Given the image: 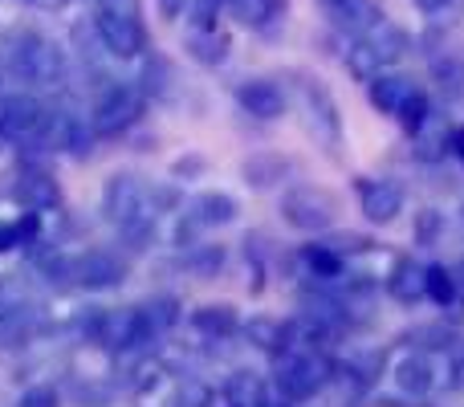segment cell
I'll use <instances>...</instances> for the list:
<instances>
[{
	"mask_svg": "<svg viewBox=\"0 0 464 407\" xmlns=\"http://www.w3.org/2000/svg\"><path fill=\"white\" fill-rule=\"evenodd\" d=\"M225 8L232 13V21L245 29H261L273 16V0H225Z\"/></svg>",
	"mask_w": 464,
	"mask_h": 407,
	"instance_id": "32",
	"label": "cell"
},
{
	"mask_svg": "<svg viewBox=\"0 0 464 407\" xmlns=\"http://www.w3.org/2000/svg\"><path fill=\"white\" fill-rule=\"evenodd\" d=\"M449 155H457V160H464V122H457V127L449 131Z\"/></svg>",
	"mask_w": 464,
	"mask_h": 407,
	"instance_id": "44",
	"label": "cell"
},
{
	"mask_svg": "<svg viewBox=\"0 0 464 407\" xmlns=\"http://www.w3.org/2000/svg\"><path fill=\"white\" fill-rule=\"evenodd\" d=\"M240 176H245L248 188H256V192H265V188H277L281 179L289 176V160L285 155H253V160H245V168H240Z\"/></svg>",
	"mask_w": 464,
	"mask_h": 407,
	"instance_id": "23",
	"label": "cell"
},
{
	"mask_svg": "<svg viewBox=\"0 0 464 407\" xmlns=\"http://www.w3.org/2000/svg\"><path fill=\"white\" fill-rule=\"evenodd\" d=\"M220 8H225V0H192V21H196V29H217Z\"/></svg>",
	"mask_w": 464,
	"mask_h": 407,
	"instance_id": "40",
	"label": "cell"
},
{
	"mask_svg": "<svg viewBox=\"0 0 464 407\" xmlns=\"http://www.w3.org/2000/svg\"><path fill=\"white\" fill-rule=\"evenodd\" d=\"M16 204L24 208V212H49V208L62 204V188H57V179L49 176V171H24L21 179H16Z\"/></svg>",
	"mask_w": 464,
	"mask_h": 407,
	"instance_id": "16",
	"label": "cell"
},
{
	"mask_svg": "<svg viewBox=\"0 0 464 407\" xmlns=\"http://www.w3.org/2000/svg\"><path fill=\"white\" fill-rule=\"evenodd\" d=\"M334 375V363L318 351H285V359L277 363V375H273V387L277 395H285L289 403L314 400L322 387Z\"/></svg>",
	"mask_w": 464,
	"mask_h": 407,
	"instance_id": "2",
	"label": "cell"
},
{
	"mask_svg": "<svg viewBox=\"0 0 464 407\" xmlns=\"http://www.w3.org/2000/svg\"><path fill=\"white\" fill-rule=\"evenodd\" d=\"M346 70H351L359 82H371V78H375V73H383V65H379V57L371 53V45H367V41L359 37V41H354V45H351V53H346Z\"/></svg>",
	"mask_w": 464,
	"mask_h": 407,
	"instance_id": "33",
	"label": "cell"
},
{
	"mask_svg": "<svg viewBox=\"0 0 464 407\" xmlns=\"http://www.w3.org/2000/svg\"><path fill=\"white\" fill-rule=\"evenodd\" d=\"M449 383L457 387V392H464V338L449 351Z\"/></svg>",
	"mask_w": 464,
	"mask_h": 407,
	"instance_id": "42",
	"label": "cell"
},
{
	"mask_svg": "<svg viewBox=\"0 0 464 407\" xmlns=\"http://www.w3.org/2000/svg\"><path fill=\"white\" fill-rule=\"evenodd\" d=\"M24 334H29V322H24L21 310H5V314H0V346H21Z\"/></svg>",
	"mask_w": 464,
	"mask_h": 407,
	"instance_id": "38",
	"label": "cell"
},
{
	"mask_svg": "<svg viewBox=\"0 0 464 407\" xmlns=\"http://www.w3.org/2000/svg\"><path fill=\"white\" fill-rule=\"evenodd\" d=\"M237 102L253 119H281L285 114V90L269 78H248L237 86Z\"/></svg>",
	"mask_w": 464,
	"mask_h": 407,
	"instance_id": "13",
	"label": "cell"
},
{
	"mask_svg": "<svg viewBox=\"0 0 464 407\" xmlns=\"http://www.w3.org/2000/svg\"><path fill=\"white\" fill-rule=\"evenodd\" d=\"M302 261H305V269H310V277H318V281H334V277H343V269H346V257L338 253L334 245H326V240H314V245H305L302 248Z\"/></svg>",
	"mask_w": 464,
	"mask_h": 407,
	"instance_id": "24",
	"label": "cell"
},
{
	"mask_svg": "<svg viewBox=\"0 0 464 407\" xmlns=\"http://www.w3.org/2000/svg\"><path fill=\"white\" fill-rule=\"evenodd\" d=\"M452 289H457V305H464V261L452 265Z\"/></svg>",
	"mask_w": 464,
	"mask_h": 407,
	"instance_id": "46",
	"label": "cell"
},
{
	"mask_svg": "<svg viewBox=\"0 0 464 407\" xmlns=\"http://www.w3.org/2000/svg\"><path fill=\"white\" fill-rule=\"evenodd\" d=\"M449 122H444V114H428V122L411 135V155H416L420 163H440L444 155H449Z\"/></svg>",
	"mask_w": 464,
	"mask_h": 407,
	"instance_id": "20",
	"label": "cell"
},
{
	"mask_svg": "<svg viewBox=\"0 0 464 407\" xmlns=\"http://www.w3.org/2000/svg\"><path fill=\"white\" fill-rule=\"evenodd\" d=\"M302 98H305V122H310V131L318 135V143H326V147L343 143V114H338L330 90L322 86V82L305 78L302 82Z\"/></svg>",
	"mask_w": 464,
	"mask_h": 407,
	"instance_id": "8",
	"label": "cell"
},
{
	"mask_svg": "<svg viewBox=\"0 0 464 407\" xmlns=\"http://www.w3.org/2000/svg\"><path fill=\"white\" fill-rule=\"evenodd\" d=\"M416 5L424 8V13H436V8H444V5H449V0H416Z\"/></svg>",
	"mask_w": 464,
	"mask_h": 407,
	"instance_id": "49",
	"label": "cell"
},
{
	"mask_svg": "<svg viewBox=\"0 0 464 407\" xmlns=\"http://www.w3.org/2000/svg\"><path fill=\"white\" fill-rule=\"evenodd\" d=\"M192 326H196V334H204V338H212V343H220V338H232L240 330V318H237V310L225 302H212V305H200V310L192 314Z\"/></svg>",
	"mask_w": 464,
	"mask_h": 407,
	"instance_id": "22",
	"label": "cell"
},
{
	"mask_svg": "<svg viewBox=\"0 0 464 407\" xmlns=\"http://www.w3.org/2000/svg\"><path fill=\"white\" fill-rule=\"evenodd\" d=\"M16 407H57V392L53 387H45V383H37V387H29V392L16 400Z\"/></svg>",
	"mask_w": 464,
	"mask_h": 407,
	"instance_id": "41",
	"label": "cell"
},
{
	"mask_svg": "<svg viewBox=\"0 0 464 407\" xmlns=\"http://www.w3.org/2000/svg\"><path fill=\"white\" fill-rule=\"evenodd\" d=\"M168 407H212V387L200 383V379H184L168 395Z\"/></svg>",
	"mask_w": 464,
	"mask_h": 407,
	"instance_id": "34",
	"label": "cell"
},
{
	"mask_svg": "<svg viewBox=\"0 0 464 407\" xmlns=\"http://www.w3.org/2000/svg\"><path fill=\"white\" fill-rule=\"evenodd\" d=\"M428 114H432V98L416 86L408 98H403V106H400V114H395V119H400V127L408 131V135H416V131L428 122Z\"/></svg>",
	"mask_w": 464,
	"mask_h": 407,
	"instance_id": "30",
	"label": "cell"
},
{
	"mask_svg": "<svg viewBox=\"0 0 464 407\" xmlns=\"http://www.w3.org/2000/svg\"><path fill=\"white\" fill-rule=\"evenodd\" d=\"M392 379H395V387H400L408 400H424V395H432V387H436L432 359H428L424 351H408L400 363H395Z\"/></svg>",
	"mask_w": 464,
	"mask_h": 407,
	"instance_id": "14",
	"label": "cell"
},
{
	"mask_svg": "<svg viewBox=\"0 0 464 407\" xmlns=\"http://www.w3.org/2000/svg\"><path fill=\"white\" fill-rule=\"evenodd\" d=\"M196 171H204V160H179L176 168H171V176H196Z\"/></svg>",
	"mask_w": 464,
	"mask_h": 407,
	"instance_id": "45",
	"label": "cell"
},
{
	"mask_svg": "<svg viewBox=\"0 0 464 407\" xmlns=\"http://www.w3.org/2000/svg\"><path fill=\"white\" fill-rule=\"evenodd\" d=\"M334 13H338V24H343L351 37H362V33L379 21V8L371 5V0H346V5L334 8Z\"/></svg>",
	"mask_w": 464,
	"mask_h": 407,
	"instance_id": "29",
	"label": "cell"
},
{
	"mask_svg": "<svg viewBox=\"0 0 464 407\" xmlns=\"http://www.w3.org/2000/svg\"><path fill=\"white\" fill-rule=\"evenodd\" d=\"M460 212H464V204H460Z\"/></svg>",
	"mask_w": 464,
	"mask_h": 407,
	"instance_id": "52",
	"label": "cell"
},
{
	"mask_svg": "<svg viewBox=\"0 0 464 407\" xmlns=\"http://www.w3.org/2000/svg\"><path fill=\"white\" fill-rule=\"evenodd\" d=\"M90 135H94V127H82L73 114L65 111H41L37 127H33L29 135V147H37V151H70V155H86L90 151Z\"/></svg>",
	"mask_w": 464,
	"mask_h": 407,
	"instance_id": "5",
	"label": "cell"
},
{
	"mask_svg": "<svg viewBox=\"0 0 464 407\" xmlns=\"http://www.w3.org/2000/svg\"><path fill=\"white\" fill-rule=\"evenodd\" d=\"M98 13H114V16H139V0H98Z\"/></svg>",
	"mask_w": 464,
	"mask_h": 407,
	"instance_id": "43",
	"label": "cell"
},
{
	"mask_svg": "<svg viewBox=\"0 0 464 407\" xmlns=\"http://www.w3.org/2000/svg\"><path fill=\"white\" fill-rule=\"evenodd\" d=\"M424 289H428V302H436L440 310L457 305V289H452V265H424Z\"/></svg>",
	"mask_w": 464,
	"mask_h": 407,
	"instance_id": "28",
	"label": "cell"
},
{
	"mask_svg": "<svg viewBox=\"0 0 464 407\" xmlns=\"http://www.w3.org/2000/svg\"><path fill=\"white\" fill-rule=\"evenodd\" d=\"M281 216H285V224L297 232H326V228H334V220H338V200L326 188L302 184L281 196Z\"/></svg>",
	"mask_w": 464,
	"mask_h": 407,
	"instance_id": "3",
	"label": "cell"
},
{
	"mask_svg": "<svg viewBox=\"0 0 464 407\" xmlns=\"http://www.w3.org/2000/svg\"><path fill=\"white\" fill-rule=\"evenodd\" d=\"M143 212H151L147 208V188L139 184L135 176H111L106 179V188H102V216L114 224V228H122V224H130L135 216H143Z\"/></svg>",
	"mask_w": 464,
	"mask_h": 407,
	"instance_id": "7",
	"label": "cell"
},
{
	"mask_svg": "<svg viewBox=\"0 0 464 407\" xmlns=\"http://www.w3.org/2000/svg\"><path fill=\"white\" fill-rule=\"evenodd\" d=\"M143 326H147V334H163L168 326H176V318H179V305H176V297H155V302H147L143 310Z\"/></svg>",
	"mask_w": 464,
	"mask_h": 407,
	"instance_id": "31",
	"label": "cell"
},
{
	"mask_svg": "<svg viewBox=\"0 0 464 407\" xmlns=\"http://www.w3.org/2000/svg\"><path fill=\"white\" fill-rule=\"evenodd\" d=\"M122 240H127L130 248H147L151 245V237H155V212H143V216H135L130 224H122Z\"/></svg>",
	"mask_w": 464,
	"mask_h": 407,
	"instance_id": "36",
	"label": "cell"
},
{
	"mask_svg": "<svg viewBox=\"0 0 464 407\" xmlns=\"http://www.w3.org/2000/svg\"><path fill=\"white\" fill-rule=\"evenodd\" d=\"M359 208L371 224H392L403 212V188L395 179H359Z\"/></svg>",
	"mask_w": 464,
	"mask_h": 407,
	"instance_id": "10",
	"label": "cell"
},
{
	"mask_svg": "<svg viewBox=\"0 0 464 407\" xmlns=\"http://www.w3.org/2000/svg\"><path fill=\"white\" fill-rule=\"evenodd\" d=\"M444 232V216L436 212V208H424V212H416V245H436Z\"/></svg>",
	"mask_w": 464,
	"mask_h": 407,
	"instance_id": "39",
	"label": "cell"
},
{
	"mask_svg": "<svg viewBox=\"0 0 464 407\" xmlns=\"http://www.w3.org/2000/svg\"><path fill=\"white\" fill-rule=\"evenodd\" d=\"M220 265H225V248L220 245H196V253L188 257V269L200 273V277H217Z\"/></svg>",
	"mask_w": 464,
	"mask_h": 407,
	"instance_id": "35",
	"label": "cell"
},
{
	"mask_svg": "<svg viewBox=\"0 0 464 407\" xmlns=\"http://www.w3.org/2000/svg\"><path fill=\"white\" fill-rule=\"evenodd\" d=\"M139 82H143V86H139V90H143V98H163V94H168V82H171L168 62H160V57H155V62L143 70V78H139Z\"/></svg>",
	"mask_w": 464,
	"mask_h": 407,
	"instance_id": "37",
	"label": "cell"
},
{
	"mask_svg": "<svg viewBox=\"0 0 464 407\" xmlns=\"http://www.w3.org/2000/svg\"><path fill=\"white\" fill-rule=\"evenodd\" d=\"M139 114H143V90L139 86H106L94 102V135L111 139V135H122L127 127H135Z\"/></svg>",
	"mask_w": 464,
	"mask_h": 407,
	"instance_id": "4",
	"label": "cell"
},
{
	"mask_svg": "<svg viewBox=\"0 0 464 407\" xmlns=\"http://www.w3.org/2000/svg\"><path fill=\"white\" fill-rule=\"evenodd\" d=\"M400 343L408 346V351H424V354L428 351H440V354H449L452 346L460 343V330L449 326V322H420V326L403 330Z\"/></svg>",
	"mask_w": 464,
	"mask_h": 407,
	"instance_id": "17",
	"label": "cell"
},
{
	"mask_svg": "<svg viewBox=\"0 0 464 407\" xmlns=\"http://www.w3.org/2000/svg\"><path fill=\"white\" fill-rule=\"evenodd\" d=\"M318 5H326V8H343L346 0H318Z\"/></svg>",
	"mask_w": 464,
	"mask_h": 407,
	"instance_id": "50",
	"label": "cell"
},
{
	"mask_svg": "<svg viewBox=\"0 0 464 407\" xmlns=\"http://www.w3.org/2000/svg\"><path fill=\"white\" fill-rule=\"evenodd\" d=\"M411 90H416V82L403 78V73H375V78L367 82V98L379 114H400L403 98H408Z\"/></svg>",
	"mask_w": 464,
	"mask_h": 407,
	"instance_id": "18",
	"label": "cell"
},
{
	"mask_svg": "<svg viewBox=\"0 0 464 407\" xmlns=\"http://www.w3.org/2000/svg\"><path fill=\"white\" fill-rule=\"evenodd\" d=\"M196 220H200V224H232V220H237V200H232L228 192L196 196Z\"/></svg>",
	"mask_w": 464,
	"mask_h": 407,
	"instance_id": "27",
	"label": "cell"
},
{
	"mask_svg": "<svg viewBox=\"0 0 464 407\" xmlns=\"http://www.w3.org/2000/svg\"><path fill=\"white\" fill-rule=\"evenodd\" d=\"M5 65L13 78L33 82V86H62L65 82V53L57 41L41 37V33H16L5 41Z\"/></svg>",
	"mask_w": 464,
	"mask_h": 407,
	"instance_id": "1",
	"label": "cell"
},
{
	"mask_svg": "<svg viewBox=\"0 0 464 407\" xmlns=\"http://www.w3.org/2000/svg\"><path fill=\"white\" fill-rule=\"evenodd\" d=\"M362 41L371 45V53L379 57V65H383V70H387V65H395V62H403V57H408V49H411L408 29H403V24H395V21H387V16H379V21L362 33Z\"/></svg>",
	"mask_w": 464,
	"mask_h": 407,
	"instance_id": "15",
	"label": "cell"
},
{
	"mask_svg": "<svg viewBox=\"0 0 464 407\" xmlns=\"http://www.w3.org/2000/svg\"><path fill=\"white\" fill-rule=\"evenodd\" d=\"M245 338L256 346V351H265V354H285L289 346H294V326L289 322H281V318H253V322H245Z\"/></svg>",
	"mask_w": 464,
	"mask_h": 407,
	"instance_id": "19",
	"label": "cell"
},
{
	"mask_svg": "<svg viewBox=\"0 0 464 407\" xmlns=\"http://www.w3.org/2000/svg\"><path fill=\"white\" fill-rule=\"evenodd\" d=\"M228 49L232 41L220 29H192V37H188V53L200 65H220L228 57Z\"/></svg>",
	"mask_w": 464,
	"mask_h": 407,
	"instance_id": "25",
	"label": "cell"
},
{
	"mask_svg": "<svg viewBox=\"0 0 464 407\" xmlns=\"http://www.w3.org/2000/svg\"><path fill=\"white\" fill-rule=\"evenodd\" d=\"M94 338L106 346V351H130V346H139L147 334L143 326V314L130 310V305H122V310H106L94 318Z\"/></svg>",
	"mask_w": 464,
	"mask_h": 407,
	"instance_id": "9",
	"label": "cell"
},
{
	"mask_svg": "<svg viewBox=\"0 0 464 407\" xmlns=\"http://www.w3.org/2000/svg\"><path fill=\"white\" fill-rule=\"evenodd\" d=\"M387 294H392L400 305H416L420 297H428L424 265H416L411 257H400V261L392 265V277H387Z\"/></svg>",
	"mask_w": 464,
	"mask_h": 407,
	"instance_id": "21",
	"label": "cell"
},
{
	"mask_svg": "<svg viewBox=\"0 0 464 407\" xmlns=\"http://www.w3.org/2000/svg\"><path fill=\"white\" fill-rule=\"evenodd\" d=\"M70 277H73V286L94 289V294L98 289H114L127 281V261L119 253H111V248H90V253H82L70 265Z\"/></svg>",
	"mask_w": 464,
	"mask_h": 407,
	"instance_id": "6",
	"label": "cell"
},
{
	"mask_svg": "<svg viewBox=\"0 0 464 407\" xmlns=\"http://www.w3.org/2000/svg\"><path fill=\"white\" fill-rule=\"evenodd\" d=\"M41 111H45V106H41L37 98L5 94V98H0V139H8V143H29V135H33V127H37Z\"/></svg>",
	"mask_w": 464,
	"mask_h": 407,
	"instance_id": "11",
	"label": "cell"
},
{
	"mask_svg": "<svg viewBox=\"0 0 464 407\" xmlns=\"http://www.w3.org/2000/svg\"><path fill=\"white\" fill-rule=\"evenodd\" d=\"M225 407H240V403H232V400H228V403H225Z\"/></svg>",
	"mask_w": 464,
	"mask_h": 407,
	"instance_id": "51",
	"label": "cell"
},
{
	"mask_svg": "<svg viewBox=\"0 0 464 407\" xmlns=\"http://www.w3.org/2000/svg\"><path fill=\"white\" fill-rule=\"evenodd\" d=\"M253 407H289V400H285V395H265L261 392V400H256Z\"/></svg>",
	"mask_w": 464,
	"mask_h": 407,
	"instance_id": "48",
	"label": "cell"
},
{
	"mask_svg": "<svg viewBox=\"0 0 464 407\" xmlns=\"http://www.w3.org/2000/svg\"><path fill=\"white\" fill-rule=\"evenodd\" d=\"M155 5H160V13L168 16V21H176L179 8H184V0H155Z\"/></svg>",
	"mask_w": 464,
	"mask_h": 407,
	"instance_id": "47",
	"label": "cell"
},
{
	"mask_svg": "<svg viewBox=\"0 0 464 407\" xmlns=\"http://www.w3.org/2000/svg\"><path fill=\"white\" fill-rule=\"evenodd\" d=\"M98 33H102L106 49H111L114 57H139L147 45V33L143 24H139V16H114V13H98L94 16Z\"/></svg>",
	"mask_w": 464,
	"mask_h": 407,
	"instance_id": "12",
	"label": "cell"
},
{
	"mask_svg": "<svg viewBox=\"0 0 464 407\" xmlns=\"http://www.w3.org/2000/svg\"><path fill=\"white\" fill-rule=\"evenodd\" d=\"M351 379H359L362 387H375L379 375L387 371V351H354L346 363H338Z\"/></svg>",
	"mask_w": 464,
	"mask_h": 407,
	"instance_id": "26",
	"label": "cell"
}]
</instances>
